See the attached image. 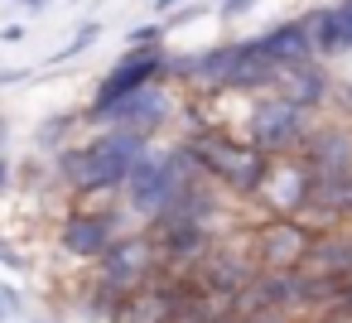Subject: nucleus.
Masks as SVG:
<instances>
[{"mask_svg":"<svg viewBox=\"0 0 352 323\" xmlns=\"http://www.w3.org/2000/svg\"><path fill=\"white\" fill-rule=\"evenodd\" d=\"M304 164L314 169V179H328V174H347V164H352V135H347L342 126L304 135Z\"/></svg>","mask_w":352,"mask_h":323,"instance_id":"obj_11","label":"nucleus"},{"mask_svg":"<svg viewBox=\"0 0 352 323\" xmlns=\"http://www.w3.org/2000/svg\"><path fill=\"white\" fill-rule=\"evenodd\" d=\"M304 111H309V107H299V102H289V97L275 92V97L261 102L256 116H251V145H256L261 155H289V150H299L304 135H309Z\"/></svg>","mask_w":352,"mask_h":323,"instance_id":"obj_5","label":"nucleus"},{"mask_svg":"<svg viewBox=\"0 0 352 323\" xmlns=\"http://www.w3.org/2000/svg\"><path fill=\"white\" fill-rule=\"evenodd\" d=\"M184 150L198 159L203 174H212L217 183H227L232 193H246V198L256 193V183H261V174H265V159H270V155H261L256 145H241V140L217 135V131L193 135Z\"/></svg>","mask_w":352,"mask_h":323,"instance_id":"obj_2","label":"nucleus"},{"mask_svg":"<svg viewBox=\"0 0 352 323\" xmlns=\"http://www.w3.org/2000/svg\"><path fill=\"white\" fill-rule=\"evenodd\" d=\"M20 5H25V10H30V15H39V10H44V5H49V0H20Z\"/></svg>","mask_w":352,"mask_h":323,"instance_id":"obj_24","label":"nucleus"},{"mask_svg":"<svg viewBox=\"0 0 352 323\" xmlns=\"http://www.w3.org/2000/svg\"><path fill=\"white\" fill-rule=\"evenodd\" d=\"M251 198L265 203L275 217H294L299 208L314 203V169L304 164V155H299V159L270 155V159H265V174H261V183H256Z\"/></svg>","mask_w":352,"mask_h":323,"instance_id":"obj_4","label":"nucleus"},{"mask_svg":"<svg viewBox=\"0 0 352 323\" xmlns=\"http://www.w3.org/2000/svg\"><path fill=\"white\" fill-rule=\"evenodd\" d=\"M160 34H164V30H160V25H150V30H135V34H131V44H135V49H150V44H160Z\"/></svg>","mask_w":352,"mask_h":323,"instance_id":"obj_21","label":"nucleus"},{"mask_svg":"<svg viewBox=\"0 0 352 323\" xmlns=\"http://www.w3.org/2000/svg\"><path fill=\"white\" fill-rule=\"evenodd\" d=\"M111 241H116V222L107 212H73L63 222V246L73 256H102Z\"/></svg>","mask_w":352,"mask_h":323,"instance_id":"obj_12","label":"nucleus"},{"mask_svg":"<svg viewBox=\"0 0 352 323\" xmlns=\"http://www.w3.org/2000/svg\"><path fill=\"white\" fill-rule=\"evenodd\" d=\"M222 323H261V318H246V313H232V318H222Z\"/></svg>","mask_w":352,"mask_h":323,"instance_id":"obj_26","label":"nucleus"},{"mask_svg":"<svg viewBox=\"0 0 352 323\" xmlns=\"http://www.w3.org/2000/svg\"><path fill=\"white\" fill-rule=\"evenodd\" d=\"M212 212V198L203 193V188H193V183H184L160 212H155V222H203Z\"/></svg>","mask_w":352,"mask_h":323,"instance_id":"obj_18","label":"nucleus"},{"mask_svg":"<svg viewBox=\"0 0 352 323\" xmlns=\"http://www.w3.org/2000/svg\"><path fill=\"white\" fill-rule=\"evenodd\" d=\"M318 212H338V217H352V174H328V179H314V203Z\"/></svg>","mask_w":352,"mask_h":323,"instance_id":"obj_19","label":"nucleus"},{"mask_svg":"<svg viewBox=\"0 0 352 323\" xmlns=\"http://www.w3.org/2000/svg\"><path fill=\"white\" fill-rule=\"evenodd\" d=\"M222 10H227V15H236V10H246V0H222Z\"/></svg>","mask_w":352,"mask_h":323,"instance_id":"obj_25","label":"nucleus"},{"mask_svg":"<svg viewBox=\"0 0 352 323\" xmlns=\"http://www.w3.org/2000/svg\"><path fill=\"white\" fill-rule=\"evenodd\" d=\"M314 323H352V313H328L323 309V318H314Z\"/></svg>","mask_w":352,"mask_h":323,"instance_id":"obj_23","label":"nucleus"},{"mask_svg":"<svg viewBox=\"0 0 352 323\" xmlns=\"http://www.w3.org/2000/svg\"><path fill=\"white\" fill-rule=\"evenodd\" d=\"M155 241H145V236H116L97 260H102V280L107 285H116V289H140L150 275H155Z\"/></svg>","mask_w":352,"mask_h":323,"instance_id":"obj_8","label":"nucleus"},{"mask_svg":"<svg viewBox=\"0 0 352 323\" xmlns=\"http://www.w3.org/2000/svg\"><path fill=\"white\" fill-rule=\"evenodd\" d=\"M261 49H265V54L285 68V63L309 58V54H314V39H309V25H304V20H289V25L265 30V34H261Z\"/></svg>","mask_w":352,"mask_h":323,"instance_id":"obj_16","label":"nucleus"},{"mask_svg":"<svg viewBox=\"0 0 352 323\" xmlns=\"http://www.w3.org/2000/svg\"><path fill=\"white\" fill-rule=\"evenodd\" d=\"M304 25H309V39H314L318 54H342V49H352V0L304 15Z\"/></svg>","mask_w":352,"mask_h":323,"instance_id":"obj_13","label":"nucleus"},{"mask_svg":"<svg viewBox=\"0 0 352 323\" xmlns=\"http://www.w3.org/2000/svg\"><path fill=\"white\" fill-rule=\"evenodd\" d=\"M314 246V232L299 227L294 217H275L270 227L256 232V270H299Z\"/></svg>","mask_w":352,"mask_h":323,"instance_id":"obj_6","label":"nucleus"},{"mask_svg":"<svg viewBox=\"0 0 352 323\" xmlns=\"http://www.w3.org/2000/svg\"><path fill=\"white\" fill-rule=\"evenodd\" d=\"M169 5H174V0H155V10H169Z\"/></svg>","mask_w":352,"mask_h":323,"instance_id":"obj_27","label":"nucleus"},{"mask_svg":"<svg viewBox=\"0 0 352 323\" xmlns=\"http://www.w3.org/2000/svg\"><path fill=\"white\" fill-rule=\"evenodd\" d=\"M198 174V159L188 150H174V155H140L135 169L126 174V193L140 212H160L188 179Z\"/></svg>","mask_w":352,"mask_h":323,"instance_id":"obj_3","label":"nucleus"},{"mask_svg":"<svg viewBox=\"0 0 352 323\" xmlns=\"http://www.w3.org/2000/svg\"><path fill=\"white\" fill-rule=\"evenodd\" d=\"M275 87H280V97H289V102H299V107H314V102H323L328 78H323L309 58H299V63H285V68H280Z\"/></svg>","mask_w":352,"mask_h":323,"instance_id":"obj_15","label":"nucleus"},{"mask_svg":"<svg viewBox=\"0 0 352 323\" xmlns=\"http://www.w3.org/2000/svg\"><path fill=\"white\" fill-rule=\"evenodd\" d=\"M256 270L251 265H241V260H198V289H208V294H222V299H236V289L251 280Z\"/></svg>","mask_w":352,"mask_h":323,"instance_id":"obj_17","label":"nucleus"},{"mask_svg":"<svg viewBox=\"0 0 352 323\" xmlns=\"http://www.w3.org/2000/svg\"><path fill=\"white\" fill-rule=\"evenodd\" d=\"M145 155V140L140 131H121L111 126V135L82 145V150H68L63 155V174L78 193H102V188H116L126 183V174L135 169V159Z\"/></svg>","mask_w":352,"mask_h":323,"instance_id":"obj_1","label":"nucleus"},{"mask_svg":"<svg viewBox=\"0 0 352 323\" xmlns=\"http://www.w3.org/2000/svg\"><path fill=\"white\" fill-rule=\"evenodd\" d=\"M164 111H169V102H164V92L150 82V87H140V92H131V97H121V102H111V107H92V116H107L111 126H121V131H145V126H160L164 121Z\"/></svg>","mask_w":352,"mask_h":323,"instance_id":"obj_10","label":"nucleus"},{"mask_svg":"<svg viewBox=\"0 0 352 323\" xmlns=\"http://www.w3.org/2000/svg\"><path fill=\"white\" fill-rule=\"evenodd\" d=\"M155 246L174 260H203L208 256V232L203 222H155Z\"/></svg>","mask_w":352,"mask_h":323,"instance_id":"obj_14","label":"nucleus"},{"mask_svg":"<svg viewBox=\"0 0 352 323\" xmlns=\"http://www.w3.org/2000/svg\"><path fill=\"white\" fill-rule=\"evenodd\" d=\"M164 73H169V58L160 54V44L135 49L131 58H121V63L102 78V87H97V102H92V107H111V102H121V97H131V92L150 87V82H160Z\"/></svg>","mask_w":352,"mask_h":323,"instance_id":"obj_7","label":"nucleus"},{"mask_svg":"<svg viewBox=\"0 0 352 323\" xmlns=\"http://www.w3.org/2000/svg\"><path fill=\"white\" fill-rule=\"evenodd\" d=\"M92 39H97V25H82V30H78V34H73V39H68V44H63V49L54 54V63H63V58H73V54L92 49Z\"/></svg>","mask_w":352,"mask_h":323,"instance_id":"obj_20","label":"nucleus"},{"mask_svg":"<svg viewBox=\"0 0 352 323\" xmlns=\"http://www.w3.org/2000/svg\"><path fill=\"white\" fill-rule=\"evenodd\" d=\"M280 78V63L261 49V39H241V44H227V73H222V87H265Z\"/></svg>","mask_w":352,"mask_h":323,"instance_id":"obj_9","label":"nucleus"},{"mask_svg":"<svg viewBox=\"0 0 352 323\" xmlns=\"http://www.w3.org/2000/svg\"><path fill=\"white\" fill-rule=\"evenodd\" d=\"M6 313H15V294H10V289H0V318H6Z\"/></svg>","mask_w":352,"mask_h":323,"instance_id":"obj_22","label":"nucleus"}]
</instances>
